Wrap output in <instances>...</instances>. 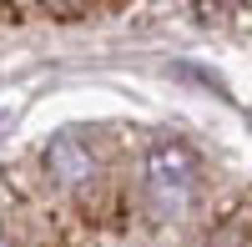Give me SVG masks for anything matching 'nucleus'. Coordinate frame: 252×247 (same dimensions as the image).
Here are the masks:
<instances>
[{
  "instance_id": "1",
  "label": "nucleus",
  "mask_w": 252,
  "mask_h": 247,
  "mask_svg": "<svg viewBox=\"0 0 252 247\" xmlns=\"http://www.w3.org/2000/svg\"><path fill=\"white\" fill-rule=\"evenodd\" d=\"M197 152L187 147V141H152V152H146V182H152V192L166 197V202H187L197 192Z\"/></svg>"
},
{
  "instance_id": "2",
  "label": "nucleus",
  "mask_w": 252,
  "mask_h": 247,
  "mask_svg": "<svg viewBox=\"0 0 252 247\" xmlns=\"http://www.w3.org/2000/svg\"><path fill=\"white\" fill-rule=\"evenodd\" d=\"M91 152L81 147L76 136H56L51 141V152H46V172L51 182H66V187H81V182H91Z\"/></svg>"
},
{
  "instance_id": "3",
  "label": "nucleus",
  "mask_w": 252,
  "mask_h": 247,
  "mask_svg": "<svg viewBox=\"0 0 252 247\" xmlns=\"http://www.w3.org/2000/svg\"><path fill=\"white\" fill-rule=\"evenodd\" d=\"M46 15H56V20H81V15H91V5H66V0H51Z\"/></svg>"
},
{
  "instance_id": "4",
  "label": "nucleus",
  "mask_w": 252,
  "mask_h": 247,
  "mask_svg": "<svg viewBox=\"0 0 252 247\" xmlns=\"http://www.w3.org/2000/svg\"><path fill=\"white\" fill-rule=\"evenodd\" d=\"M20 15H26V10H20V5H0V20H10V26H15Z\"/></svg>"
},
{
  "instance_id": "5",
  "label": "nucleus",
  "mask_w": 252,
  "mask_h": 247,
  "mask_svg": "<svg viewBox=\"0 0 252 247\" xmlns=\"http://www.w3.org/2000/svg\"><path fill=\"white\" fill-rule=\"evenodd\" d=\"M0 247H10V242H5V237H0Z\"/></svg>"
}]
</instances>
